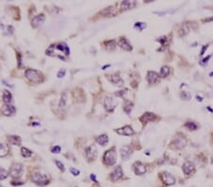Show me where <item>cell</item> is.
<instances>
[{"label": "cell", "instance_id": "obj_1", "mask_svg": "<svg viewBox=\"0 0 213 187\" xmlns=\"http://www.w3.org/2000/svg\"><path fill=\"white\" fill-rule=\"evenodd\" d=\"M117 162V153H116V147H111L109 150L105 151L103 155V163L105 165L112 166Z\"/></svg>", "mask_w": 213, "mask_h": 187}, {"label": "cell", "instance_id": "obj_2", "mask_svg": "<svg viewBox=\"0 0 213 187\" xmlns=\"http://www.w3.org/2000/svg\"><path fill=\"white\" fill-rule=\"evenodd\" d=\"M25 75H26L27 79H28L30 82H32V83H34V84L41 83V82L43 81V79H44L43 75H42L39 71L34 70V69H28V70L26 71V74H25Z\"/></svg>", "mask_w": 213, "mask_h": 187}, {"label": "cell", "instance_id": "obj_3", "mask_svg": "<svg viewBox=\"0 0 213 187\" xmlns=\"http://www.w3.org/2000/svg\"><path fill=\"white\" fill-rule=\"evenodd\" d=\"M31 180L37 185H40V186H44V185H47L48 182H49V180H48V177L45 174H42V173H39V172H34L31 174V177H30Z\"/></svg>", "mask_w": 213, "mask_h": 187}, {"label": "cell", "instance_id": "obj_4", "mask_svg": "<svg viewBox=\"0 0 213 187\" xmlns=\"http://www.w3.org/2000/svg\"><path fill=\"white\" fill-rule=\"evenodd\" d=\"M186 145H187V139L185 138L184 135H180V136H175V138L171 141L170 146L172 149H182L186 146Z\"/></svg>", "mask_w": 213, "mask_h": 187}, {"label": "cell", "instance_id": "obj_5", "mask_svg": "<svg viewBox=\"0 0 213 187\" xmlns=\"http://www.w3.org/2000/svg\"><path fill=\"white\" fill-rule=\"evenodd\" d=\"M23 173V165L21 164H13L10 169V176L13 179H18Z\"/></svg>", "mask_w": 213, "mask_h": 187}, {"label": "cell", "instance_id": "obj_6", "mask_svg": "<svg viewBox=\"0 0 213 187\" xmlns=\"http://www.w3.org/2000/svg\"><path fill=\"white\" fill-rule=\"evenodd\" d=\"M160 178H161V180L163 181V183L164 184H166V185H172V184H174L175 183V178L170 174V173H169V172H167V171H163V172H161L160 174Z\"/></svg>", "mask_w": 213, "mask_h": 187}, {"label": "cell", "instance_id": "obj_7", "mask_svg": "<svg viewBox=\"0 0 213 187\" xmlns=\"http://www.w3.org/2000/svg\"><path fill=\"white\" fill-rule=\"evenodd\" d=\"M117 105H118V103H115V100L113 99L112 97L108 96V97L105 98V99H104V107H105V110L107 112H113Z\"/></svg>", "mask_w": 213, "mask_h": 187}, {"label": "cell", "instance_id": "obj_8", "mask_svg": "<svg viewBox=\"0 0 213 187\" xmlns=\"http://www.w3.org/2000/svg\"><path fill=\"white\" fill-rule=\"evenodd\" d=\"M97 147L95 146H90L85 149V155L88 161H94L97 158Z\"/></svg>", "mask_w": 213, "mask_h": 187}, {"label": "cell", "instance_id": "obj_9", "mask_svg": "<svg viewBox=\"0 0 213 187\" xmlns=\"http://www.w3.org/2000/svg\"><path fill=\"white\" fill-rule=\"evenodd\" d=\"M156 119H157V116L153 113H145L144 114H142V116H140V118H139L140 122H142L143 124L155 121Z\"/></svg>", "mask_w": 213, "mask_h": 187}, {"label": "cell", "instance_id": "obj_10", "mask_svg": "<svg viewBox=\"0 0 213 187\" xmlns=\"http://www.w3.org/2000/svg\"><path fill=\"white\" fill-rule=\"evenodd\" d=\"M122 177H123V170H122L121 166H119V165L117 166L116 169L110 174V179L113 181H117V180H120Z\"/></svg>", "mask_w": 213, "mask_h": 187}, {"label": "cell", "instance_id": "obj_11", "mask_svg": "<svg viewBox=\"0 0 213 187\" xmlns=\"http://www.w3.org/2000/svg\"><path fill=\"white\" fill-rule=\"evenodd\" d=\"M147 80L150 84H156L160 81V76L154 71H149L147 74Z\"/></svg>", "mask_w": 213, "mask_h": 187}, {"label": "cell", "instance_id": "obj_12", "mask_svg": "<svg viewBox=\"0 0 213 187\" xmlns=\"http://www.w3.org/2000/svg\"><path fill=\"white\" fill-rule=\"evenodd\" d=\"M183 172L185 173V175H192L195 173V166L191 162H185V164L183 165L182 167Z\"/></svg>", "mask_w": 213, "mask_h": 187}, {"label": "cell", "instance_id": "obj_13", "mask_svg": "<svg viewBox=\"0 0 213 187\" xmlns=\"http://www.w3.org/2000/svg\"><path fill=\"white\" fill-rule=\"evenodd\" d=\"M132 153H133V149L129 146H124L120 148V155H121L122 160H124V161L128 160L131 157Z\"/></svg>", "mask_w": 213, "mask_h": 187}, {"label": "cell", "instance_id": "obj_14", "mask_svg": "<svg viewBox=\"0 0 213 187\" xmlns=\"http://www.w3.org/2000/svg\"><path fill=\"white\" fill-rule=\"evenodd\" d=\"M134 173H135L136 175L141 176V175H144V174L146 173L147 168H146V166H145L143 164H142V163L136 162V163L134 165Z\"/></svg>", "mask_w": 213, "mask_h": 187}, {"label": "cell", "instance_id": "obj_15", "mask_svg": "<svg viewBox=\"0 0 213 187\" xmlns=\"http://www.w3.org/2000/svg\"><path fill=\"white\" fill-rule=\"evenodd\" d=\"M107 79H109L110 82H112L114 85L119 86V87H121L123 85V83H124L123 79L119 75H108Z\"/></svg>", "mask_w": 213, "mask_h": 187}, {"label": "cell", "instance_id": "obj_16", "mask_svg": "<svg viewBox=\"0 0 213 187\" xmlns=\"http://www.w3.org/2000/svg\"><path fill=\"white\" fill-rule=\"evenodd\" d=\"M116 132H118L120 135H125V136H131L134 133V130L131 126H124L123 128L117 129Z\"/></svg>", "mask_w": 213, "mask_h": 187}, {"label": "cell", "instance_id": "obj_17", "mask_svg": "<svg viewBox=\"0 0 213 187\" xmlns=\"http://www.w3.org/2000/svg\"><path fill=\"white\" fill-rule=\"evenodd\" d=\"M15 112H16L15 108L10 104H5L2 106V113L6 116H12L15 113Z\"/></svg>", "mask_w": 213, "mask_h": 187}, {"label": "cell", "instance_id": "obj_18", "mask_svg": "<svg viewBox=\"0 0 213 187\" xmlns=\"http://www.w3.org/2000/svg\"><path fill=\"white\" fill-rule=\"evenodd\" d=\"M45 21V15L44 14H39L37 16L33 17V19L31 20V25L33 27H37L40 25H42Z\"/></svg>", "mask_w": 213, "mask_h": 187}, {"label": "cell", "instance_id": "obj_19", "mask_svg": "<svg viewBox=\"0 0 213 187\" xmlns=\"http://www.w3.org/2000/svg\"><path fill=\"white\" fill-rule=\"evenodd\" d=\"M119 46L121 47V48H123L124 50H127V51H131L132 50V46H131V44L128 42V40L126 39V38H121L120 40H119Z\"/></svg>", "mask_w": 213, "mask_h": 187}, {"label": "cell", "instance_id": "obj_20", "mask_svg": "<svg viewBox=\"0 0 213 187\" xmlns=\"http://www.w3.org/2000/svg\"><path fill=\"white\" fill-rule=\"evenodd\" d=\"M8 141L11 145H13V146H20L21 145V138L17 135H10L8 137Z\"/></svg>", "mask_w": 213, "mask_h": 187}, {"label": "cell", "instance_id": "obj_21", "mask_svg": "<svg viewBox=\"0 0 213 187\" xmlns=\"http://www.w3.org/2000/svg\"><path fill=\"white\" fill-rule=\"evenodd\" d=\"M96 141H97V143L99 144L100 146H105L106 144L108 143V141H109L108 135H106V134H101V135H99V136L97 137Z\"/></svg>", "mask_w": 213, "mask_h": 187}, {"label": "cell", "instance_id": "obj_22", "mask_svg": "<svg viewBox=\"0 0 213 187\" xmlns=\"http://www.w3.org/2000/svg\"><path fill=\"white\" fill-rule=\"evenodd\" d=\"M136 6V3L134 1H123L121 3V9L122 10H129L133 9Z\"/></svg>", "mask_w": 213, "mask_h": 187}, {"label": "cell", "instance_id": "obj_23", "mask_svg": "<svg viewBox=\"0 0 213 187\" xmlns=\"http://www.w3.org/2000/svg\"><path fill=\"white\" fill-rule=\"evenodd\" d=\"M184 126L190 131H196L198 129V125L194 121H187Z\"/></svg>", "mask_w": 213, "mask_h": 187}, {"label": "cell", "instance_id": "obj_24", "mask_svg": "<svg viewBox=\"0 0 213 187\" xmlns=\"http://www.w3.org/2000/svg\"><path fill=\"white\" fill-rule=\"evenodd\" d=\"M2 98H3V101H4L5 103H7V104L11 103V102H12V98H13L12 94H11L8 90L3 91V97H2Z\"/></svg>", "mask_w": 213, "mask_h": 187}, {"label": "cell", "instance_id": "obj_25", "mask_svg": "<svg viewBox=\"0 0 213 187\" xmlns=\"http://www.w3.org/2000/svg\"><path fill=\"white\" fill-rule=\"evenodd\" d=\"M9 153V146L4 144H0V157H5Z\"/></svg>", "mask_w": 213, "mask_h": 187}, {"label": "cell", "instance_id": "obj_26", "mask_svg": "<svg viewBox=\"0 0 213 187\" xmlns=\"http://www.w3.org/2000/svg\"><path fill=\"white\" fill-rule=\"evenodd\" d=\"M169 75H170V67L169 66H163L160 70L161 78H167Z\"/></svg>", "mask_w": 213, "mask_h": 187}, {"label": "cell", "instance_id": "obj_27", "mask_svg": "<svg viewBox=\"0 0 213 187\" xmlns=\"http://www.w3.org/2000/svg\"><path fill=\"white\" fill-rule=\"evenodd\" d=\"M105 46H106V48H107L108 50H113V49L116 48V41L110 40V41L105 42Z\"/></svg>", "mask_w": 213, "mask_h": 187}, {"label": "cell", "instance_id": "obj_28", "mask_svg": "<svg viewBox=\"0 0 213 187\" xmlns=\"http://www.w3.org/2000/svg\"><path fill=\"white\" fill-rule=\"evenodd\" d=\"M66 100H67V93L64 92V93L63 94V95H62V98H61V100H60L59 107H60V108H63V107L65 106Z\"/></svg>", "mask_w": 213, "mask_h": 187}, {"label": "cell", "instance_id": "obj_29", "mask_svg": "<svg viewBox=\"0 0 213 187\" xmlns=\"http://www.w3.org/2000/svg\"><path fill=\"white\" fill-rule=\"evenodd\" d=\"M21 154H22L23 157L28 158V157H30V156H31L32 152H31L29 149H28L27 147H22V148H21Z\"/></svg>", "mask_w": 213, "mask_h": 187}, {"label": "cell", "instance_id": "obj_30", "mask_svg": "<svg viewBox=\"0 0 213 187\" xmlns=\"http://www.w3.org/2000/svg\"><path fill=\"white\" fill-rule=\"evenodd\" d=\"M8 176H9V173L5 169L0 168V180H3L7 179Z\"/></svg>", "mask_w": 213, "mask_h": 187}, {"label": "cell", "instance_id": "obj_31", "mask_svg": "<svg viewBox=\"0 0 213 187\" xmlns=\"http://www.w3.org/2000/svg\"><path fill=\"white\" fill-rule=\"evenodd\" d=\"M134 27L138 28L139 30H142L143 28H145V27H146V24L138 22V23H135V24H134Z\"/></svg>", "mask_w": 213, "mask_h": 187}, {"label": "cell", "instance_id": "obj_32", "mask_svg": "<svg viewBox=\"0 0 213 187\" xmlns=\"http://www.w3.org/2000/svg\"><path fill=\"white\" fill-rule=\"evenodd\" d=\"M127 89H124V90H122V91H119L118 93H116V96L117 97H120V98H122V97H124V95L125 94H127Z\"/></svg>", "mask_w": 213, "mask_h": 187}, {"label": "cell", "instance_id": "obj_33", "mask_svg": "<svg viewBox=\"0 0 213 187\" xmlns=\"http://www.w3.org/2000/svg\"><path fill=\"white\" fill-rule=\"evenodd\" d=\"M55 164H56V165H57V167L61 170V171H64V167H63V165L62 164V162H60V161H55Z\"/></svg>", "mask_w": 213, "mask_h": 187}, {"label": "cell", "instance_id": "obj_34", "mask_svg": "<svg viewBox=\"0 0 213 187\" xmlns=\"http://www.w3.org/2000/svg\"><path fill=\"white\" fill-rule=\"evenodd\" d=\"M64 75H65V70H64V69H62V70H60V71L58 72L57 77H58L59 79H62V78L64 77Z\"/></svg>", "mask_w": 213, "mask_h": 187}, {"label": "cell", "instance_id": "obj_35", "mask_svg": "<svg viewBox=\"0 0 213 187\" xmlns=\"http://www.w3.org/2000/svg\"><path fill=\"white\" fill-rule=\"evenodd\" d=\"M70 172L72 173V175H74V176H79V174H80V170L75 169V168H70Z\"/></svg>", "mask_w": 213, "mask_h": 187}, {"label": "cell", "instance_id": "obj_36", "mask_svg": "<svg viewBox=\"0 0 213 187\" xmlns=\"http://www.w3.org/2000/svg\"><path fill=\"white\" fill-rule=\"evenodd\" d=\"M51 151H52V153H59L61 151V147L59 146H56L51 148Z\"/></svg>", "mask_w": 213, "mask_h": 187}, {"label": "cell", "instance_id": "obj_37", "mask_svg": "<svg viewBox=\"0 0 213 187\" xmlns=\"http://www.w3.org/2000/svg\"><path fill=\"white\" fill-rule=\"evenodd\" d=\"M182 98H183L185 100H188V99L190 98V96L188 95V94H187L186 92H183V94H182Z\"/></svg>", "mask_w": 213, "mask_h": 187}, {"label": "cell", "instance_id": "obj_38", "mask_svg": "<svg viewBox=\"0 0 213 187\" xmlns=\"http://www.w3.org/2000/svg\"><path fill=\"white\" fill-rule=\"evenodd\" d=\"M12 184L13 185H22V184H24V182L23 181H14V180H13Z\"/></svg>", "mask_w": 213, "mask_h": 187}, {"label": "cell", "instance_id": "obj_39", "mask_svg": "<svg viewBox=\"0 0 213 187\" xmlns=\"http://www.w3.org/2000/svg\"><path fill=\"white\" fill-rule=\"evenodd\" d=\"M209 59H210V56H207V57H206L205 59H204V60H203V62H202V64H203V65L206 64V62H207V60H208Z\"/></svg>", "mask_w": 213, "mask_h": 187}, {"label": "cell", "instance_id": "obj_40", "mask_svg": "<svg viewBox=\"0 0 213 187\" xmlns=\"http://www.w3.org/2000/svg\"><path fill=\"white\" fill-rule=\"evenodd\" d=\"M207 46H208V45H206V46H205L203 47V49H202V51H201V55H203V54H204V52H205V50H206V49H207Z\"/></svg>", "mask_w": 213, "mask_h": 187}, {"label": "cell", "instance_id": "obj_41", "mask_svg": "<svg viewBox=\"0 0 213 187\" xmlns=\"http://www.w3.org/2000/svg\"><path fill=\"white\" fill-rule=\"evenodd\" d=\"M90 178H91V180H94V182H97V180H96V176H95L94 174H91Z\"/></svg>", "mask_w": 213, "mask_h": 187}, {"label": "cell", "instance_id": "obj_42", "mask_svg": "<svg viewBox=\"0 0 213 187\" xmlns=\"http://www.w3.org/2000/svg\"><path fill=\"white\" fill-rule=\"evenodd\" d=\"M210 142H211V144L213 145V132L211 133V138H210Z\"/></svg>", "mask_w": 213, "mask_h": 187}, {"label": "cell", "instance_id": "obj_43", "mask_svg": "<svg viewBox=\"0 0 213 187\" xmlns=\"http://www.w3.org/2000/svg\"><path fill=\"white\" fill-rule=\"evenodd\" d=\"M211 20H213V17H211V18H209V19H206L205 21H211Z\"/></svg>", "mask_w": 213, "mask_h": 187}, {"label": "cell", "instance_id": "obj_44", "mask_svg": "<svg viewBox=\"0 0 213 187\" xmlns=\"http://www.w3.org/2000/svg\"><path fill=\"white\" fill-rule=\"evenodd\" d=\"M0 187H2V186H1V184H0Z\"/></svg>", "mask_w": 213, "mask_h": 187}]
</instances>
